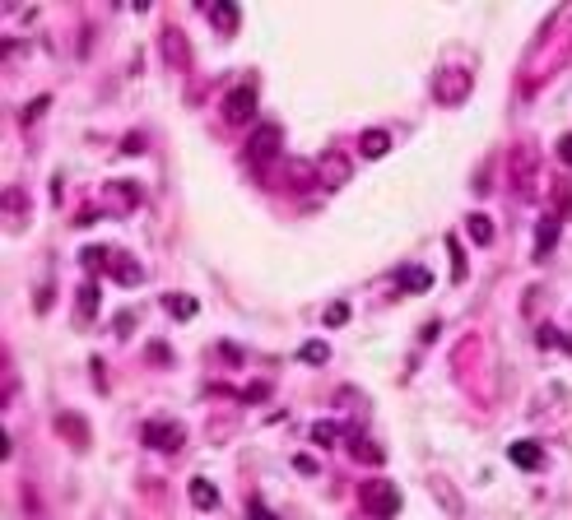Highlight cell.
Here are the masks:
<instances>
[{"instance_id": "7c38bea8", "label": "cell", "mask_w": 572, "mask_h": 520, "mask_svg": "<svg viewBox=\"0 0 572 520\" xmlns=\"http://www.w3.org/2000/svg\"><path fill=\"white\" fill-rule=\"evenodd\" d=\"M345 321H349V307H345V302L326 307V325H345Z\"/></svg>"}, {"instance_id": "30bf717a", "label": "cell", "mask_w": 572, "mask_h": 520, "mask_svg": "<svg viewBox=\"0 0 572 520\" xmlns=\"http://www.w3.org/2000/svg\"><path fill=\"white\" fill-rule=\"evenodd\" d=\"M330 358V349H326L321 339H312V344H303V363H326Z\"/></svg>"}, {"instance_id": "5bb4252c", "label": "cell", "mask_w": 572, "mask_h": 520, "mask_svg": "<svg viewBox=\"0 0 572 520\" xmlns=\"http://www.w3.org/2000/svg\"><path fill=\"white\" fill-rule=\"evenodd\" d=\"M559 154H563V163L572 167V135H563V140H559Z\"/></svg>"}, {"instance_id": "5b68a950", "label": "cell", "mask_w": 572, "mask_h": 520, "mask_svg": "<svg viewBox=\"0 0 572 520\" xmlns=\"http://www.w3.org/2000/svg\"><path fill=\"white\" fill-rule=\"evenodd\" d=\"M145 442H158L163 451H172V446H177V428H163V423H149V428H145Z\"/></svg>"}, {"instance_id": "8fae6325", "label": "cell", "mask_w": 572, "mask_h": 520, "mask_svg": "<svg viewBox=\"0 0 572 520\" xmlns=\"http://www.w3.org/2000/svg\"><path fill=\"white\" fill-rule=\"evenodd\" d=\"M168 311L172 316H196V302L191 298H168Z\"/></svg>"}, {"instance_id": "7a4b0ae2", "label": "cell", "mask_w": 572, "mask_h": 520, "mask_svg": "<svg viewBox=\"0 0 572 520\" xmlns=\"http://www.w3.org/2000/svg\"><path fill=\"white\" fill-rule=\"evenodd\" d=\"M228 121H251V111H256V89H233L224 102Z\"/></svg>"}, {"instance_id": "9c48e42d", "label": "cell", "mask_w": 572, "mask_h": 520, "mask_svg": "<svg viewBox=\"0 0 572 520\" xmlns=\"http://www.w3.org/2000/svg\"><path fill=\"white\" fill-rule=\"evenodd\" d=\"M275 144H280V131H275V126H266V131H261V140H251V149H256V154H270Z\"/></svg>"}, {"instance_id": "4fadbf2b", "label": "cell", "mask_w": 572, "mask_h": 520, "mask_svg": "<svg viewBox=\"0 0 572 520\" xmlns=\"http://www.w3.org/2000/svg\"><path fill=\"white\" fill-rule=\"evenodd\" d=\"M312 437H316V442H335L340 432H335V423H316V428H312Z\"/></svg>"}, {"instance_id": "277c9868", "label": "cell", "mask_w": 572, "mask_h": 520, "mask_svg": "<svg viewBox=\"0 0 572 520\" xmlns=\"http://www.w3.org/2000/svg\"><path fill=\"white\" fill-rule=\"evenodd\" d=\"M191 502L201 511H210V507H219V488L210 483V478H191Z\"/></svg>"}, {"instance_id": "6da1fadb", "label": "cell", "mask_w": 572, "mask_h": 520, "mask_svg": "<svg viewBox=\"0 0 572 520\" xmlns=\"http://www.w3.org/2000/svg\"><path fill=\"white\" fill-rule=\"evenodd\" d=\"M363 502H368L377 516H395V507H400V497H395V488L386 483V478H377V483L363 488Z\"/></svg>"}, {"instance_id": "ba28073f", "label": "cell", "mask_w": 572, "mask_h": 520, "mask_svg": "<svg viewBox=\"0 0 572 520\" xmlns=\"http://www.w3.org/2000/svg\"><path fill=\"white\" fill-rule=\"evenodd\" d=\"M554 237H559V223H554V219H544V223H540V237H535V255H544V251H549V242H554Z\"/></svg>"}, {"instance_id": "52a82bcc", "label": "cell", "mask_w": 572, "mask_h": 520, "mask_svg": "<svg viewBox=\"0 0 572 520\" xmlns=\"http://www.w3.org/2000/svg\"><path fill=\"white\" fill-rule=\"evenodd\" d=\"M359 144H363V154H368V158H381V154H386V135H381V131H368Z\"/></svg>"}, {"instance_id": "8992f818", "label": "cell", "mask_w": 572, "mask_h": 520, "mask_svg": "<svg viewBox=\"0 0 572 520\" xmlns=\"http://www.w3.org/2000/svg\"><path fill=\"white\" fill-rule=\"evenodd\" d=\"M465 233L475 237V242H489V237H494V228H489V219H484V214H470V219H465Z\"/></svg>"}, {"instance_id": "9a60e30c", "label": "cell", "mask_w": 572, "mask_h": 520, "mask_svg": "<svg viewBox=\"0 0 572 520\" xmlns=\"http://www.w3.org/2000/svg\"><path fill=\"white\" fill-rule=\"evenodd\" d=\"M247 520H275V516H270L266 507H251V516H247Z\"/></svg>"}, {"instance_id": "3957f363", "label": "cell", "mask_w": 572, "mask_h": 520, "mask_svg": "<svg viewBox=\"0 0 572 520\" xmlns=\"http://www.w3.org/2000/svg\"><path fill=\"white\" fill-rule=\"evenodd\" d=\"M507 455H512V465H521V469H540V465H544V451H540L535 442H512Z\"/></svg>"}]
</instances>
